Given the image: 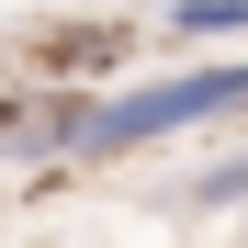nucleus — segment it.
Masks as SVG:
<instances>
[{
    "mask_svg": "<svg viewBox=\"0 0 248 248\" xmlns=\"http://www.w3.org/2000/svg\"><path fill=\"white\" fill-rule=\"evenodd\" d=\"M215 113H248V57L181 68V79H136V91H102L91 124H79V170H91V158H136V147H158V136H192V124H215Z\"/></svg>",
    "mask_w": 248,
    "mask_h": 248,
    "instance_id": "1",
    "label": "nucleus"
},
{
    "mask_svg": "<svg viewBox=\"0 0 248 248\" xmlns=\"http://www.w3.org/2000/svg\"><path fill=\"white\" fill-rule=\"evenodd\" d=\"M23 57L46 91H102L113 68H136V23H34Z\"/></svg>",
    "mask_w": 248,
    "mask_h": 248,
    "instance_id": "2",
    "label": "nucleus"
},
{
    "mask_svg": "<svg viewBox=\"0 0 248 248\" xmlns=\"http://www.w3.org/2000/svg\"><path fill=\"white\" fill-rule=\"evenodd\" d=\"M181 203H192V215H248V147H215V158L181 181Z\"/></svg>",
    "mask_w": 248,
    "mask_h": 248,
    "instance_id": "3",
    "label": "nucleus"
},
{
    "mask_svg": "<svg viewBox=\"0 0 248 248\" xmlns=\"http://www.w3.org/2000/svg\"><path fill=\"white\" fill-rule=\"evenodd\" d=\"M158 34H181V46H237L248 34V0H170Z\"/></svg>",
    "mask_w": 248,
    "mask_h": 248,
    "instance_id": "4",
    "label": "nucleus"
},
{
    "mask_svg": "<svg viewBox=\"0 0 248 248\" xmlns=\"http://www.w3.org/2000/svg\"><path fill=\"white\" fill-rule=\"evenodd\" d=\"M0 46H12V23H0Z\"/></svg>",
    "mask_w": 248,
    "mask_h": 248,
    "instance_id": "5",
    "label": "nucleus"
}]
</instances>
